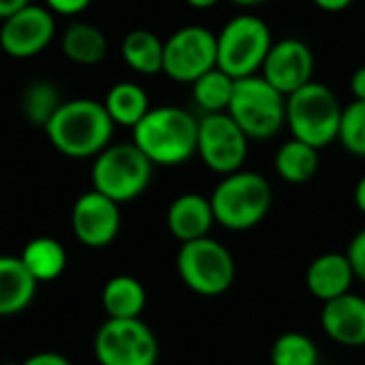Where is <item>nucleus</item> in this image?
Returning a JSON list of instances; mask_svg holds the SVG:
<instances>
[{"instance_id": "nucleus-26", "label": "nucleus", "mask_w": 365, "mask_h": 365, "mask_svg": "<svg viewBox=\"0 0 365 365\" xmlns=\"http://www.w3.org/2000/svg\"><path fill=\"white\" fill-rule=\"evenodd\" d=\"M62 103L64 101L60 96V90L56 88L53 81L34 79V81H30L26 86V90L21 94V113L34 126L45 128L47 122L53 118V113L60 109Z\"/></svg>"}, {"instance_id": "nucleus-3", "label": "nucleus", "mask_w": 365, "mask_h": 365, "mask_svg": "<svg viewBox=\"0 0 365 365\" xmlns=\"http://www.w3.org/2000/svg\"><path fill=\"white\" fill-rule=\"evenodd\" d=\"M272 184L257 171L240 169L235 173L222 175V180L212 190L210 203L216 225L242 233L255 229L265 220L272 207Z\"/></svg>"}, {"instance_id": "nucleus-13", "label": "nucleus", "mask_w": 365, "mask_h": 365, "mask_svg": "<svg viewBox=\"0 0 365 365\" xmlns=\"http://www.w3.org/2000/svg\"><path fill=\"white\" fill-rule=\"evenodd\" d=\"M314 64L317 60L310 45L302 38L289 36L274 41L259 75L280 94L289 96L306 83L314 81Z\"/></svg>"}, {"instance_id": "nucleus-28", "label": "nucleus", "mask_w": 365, "mask_h": 365, "mask_svg": "<svg viewBox=\"0 0 365 365\" xmlns=\"http://www.w3.org/2000/svg\"><path fill=\"white\" fill-rule=\"evenodd\" d=\"M338 141L349 154L365 158V101H353L342 109Z\"/></svg>"}, {"instance_id": "nucleus-24", "label": "nucleus", "mask_w": 365, "mask_h": 365, "mask_svg": "<svg viewBox=\"0 0 365 365\" xmlns=\"http://www.w3.org/2000/svg\"><path fill=\"white\" fill-rule=\"evenodd\" d=\"M19 259L36 282H51V280L60 278L68 263L64 246L53 237L30 240L24 246Z\"/></svg>"}, {"instance_id": "nucleus-1", "label": "nucleus", "mask_w": 365, "mask_h": 365, "mask_svg": "<svg viewBox=\"0 0 365 365\" xmlns=\"http://www.w3.org/2000/svg\"><path fill=\"white\" fill-rule=\"evenodd\" d=\"M113 120L103 101L71 98L60 105L43 128L49 143L68 158H96L113 137Z\"/></svg>"}, {"instance_id": "nucleus-2", "label": "nucleus", "mask_w": 365, "mask_h": 365, "mask_svg": "<svg viewBox=\"0 0 365 365\" xmlns=\"http://www.w3.org/2000/svg\"><path fill=\"white\" fill-rule=\"evenodd\" d=\"M199 118L173 105L152 107L133 128V143L156 167H178L197 154Z\"/></svg>"}, {"instance_id": "nucleus-18", "label": "nucleus", "mask_w": 365, "mask_h": 365, "mask_svg": "<svg viewBox=\"0 0 365 365\" xmlns=\"http://www.w3.org/2000/svg\"><path fill=\"white\" fill-rule=\"evenodd\" d=\"M36 284L19 257L0 255V317L24 312L36 295Z\"/></svg>"}, {"instance_id": "nucleus-37", "label": "nucleus", "mask_w": 365, "mask_h": 365, "mask_svg": "<svg viewBox=\"0 0 365 365\" xmlns=\"http://www.w3.org/2000/svg\"><path fill=\"white\" fill-rule=\"evenodd\" d=\"M237 6H257V4H263L265 0H229Z\"/></svg>"}, {"instance_id": "nucleus-14", "label": "nucleus", "mask_w": 365, "mask_h": 365, "mask_svg": "<svg viewBox=\"0 0 365 365\" xmlns=\"http://www.w3.org/2000/svg\"><path fill=\"white\" fill-rule=\"evenodd\" d=\"M71 225L75 237L83 246L107 248L118 237L122 227L120 203L92 188L75 201L71 212Z\"/></svg>"}, {"instance_id": "nucleus-6", "label": "nucleus", "mask_w": 365, "mask_h": 365, "mask_svg": "<svg viewBox=\"0 0 365 365\" xmlns=\"http://www.w3.org/2000/svg\"><path fill=\"white\" fill-rule=\"evenodd\" d=\"M154 165L130 143L107 145L92 163V188L115 203H128L141 197L152 182Z\"/></svg>"}, {"instance_id": "nucleus-19", "label": "nucleus", "mask_w": 365, "mask_h": 365, "mask_svg": "<svg viewBox=\"0 0 365 365\" xmlns=\"http://www.w3.org/2000/svg\"><path fill=\"white\" fill-rule=\"evenodd\" d=\"M60 49L66 60L79 66H94L107 58L109 41L105 32L90 21H71L60 36Z\"/></svg>"}, {"instance_id": "nucleus-21", "label": "nucleus", "mask_w": 365, "mask_h": 365, "mask_svg": "<svg viewBox=\"0 0 365 365\" xmlns=\"http://www.w3.org/2000/svg\"><path fill=\"white\" fill-rule=\"evenodd\" d=\"M122 60L126 66L139 75H158L163 73V60H165V41L148 30V28H135L122 38Z\"/></svg>"}, {"instance_id": "nucleus-12", "label": "nucleus", "mask_w": 365, "mask_h": 365, "mask_svg": "<svg viewBox=\"0 0 365 365\" xmlns=\"http://www.w3.org/2000/svg\"><path fill=\"white\" fill-rule=\"evenodd\" d=\"M56 38V15L45 4H28L0 26V49L15 58L28 60L43 53Z\"/></svg>"}, {"instance_id": "nucleus-34", "label": "nucleus", "mask_w": 365, "mask_h": 365, "mask_svg": "<svg viewBox=\"0 0 365 365\" xmlns=\"http://www.w3.org/2000/svg\"><path fill=\"white\" fill-rule=\"evenodd\" d=\"M321 11H327V13H340V11H346L355 0H312Z\"/></svg>"}, {"instance_id": "nucleus-4", "label": "nucleus", "mask_w": 365, "mask_h": 365, "mask_svg": "<svg viewBox=\"0 0 365 365\" xmlns=\"http://www.w3.org/2000/svg\"><path fill=\"white\" fill-rule=\"evenodd\" d=\"M342 109L336 92L314 79L287 96V126L293 139L323 150L338 141Z\"/></svg>"}, {"instance_id": "nucleus-27", "label": "nucleus", "mask_w": 365, "mask_h": 365, "mask_svg": "<svg viewBox=\"0 0 365 365\" xmlns=\"http://www.w3.org/2000/svg\"><path fill=\"white\" fill-rule=\"evenodd\" d=\"M319 346L317 342L302 331H284L280 334L269 353L272 365H321L319 364Z\"/></svg>"}, {"instance_id": "nucleus-35", "label": "nucleus", "mask_w": 365, "mask_h": 365, "mask_svg": "<svg viewBox=\"0 0 365 365\" xmlns=\"http://www.w3.org/2000/svg\"><path fill=\"white\" fill-rule=\"evenodd\" d=\"M353 201H355V207L365 216V173L359 178V182L355 184V190H353Z\"/></svg>"}, {"instance_id": "nucleus-29", "label": "nucleus", "mask_w": 365, "mask_h": 365, "mask_svg": "<svg viewBox=\"0 0 365 365\" xmlns=\"http://www.w3.org/2000/svg\"><path fill=\"white\" fill-rule=\"evenodd\" d=\"M344 255L349 257V263L355 272V278L365 282V227L351 237Z\"/></svg>"}, {"instance_id": "nucleus-5", "label": "nucleus", "mask_w": 365, "mask_h": 365, "mask_svg": "<svg viewBox=\"0 0 365 365\" xmlns=\"http://www.w3.org/2000/svg\"><path fill=\"white\" fill-rule=\"evenodd\" d=\"M227 113L252 141L274 139L287 126V96L261 75L235 79V90Z\"/></svg>"}, {"instance_id": "nucleus-7", "label": "nucleus", "mask_w": 365, "mask_h": 365, "mask_svg": "<svg viewBox=\"0 0 365 365\" xmlns=\"http://www.w3.org/2000/svg\"><path fill=\"white\" fill-rule=\"evenodd\" d=\"M272 45L274 38L267 21L257 15H237L229 19L216 34V66L233 79L259 75Z\"/></svg>"}, {"instance_id": "nucleus-33", "label": "nucleus", "mask_w": 365, "mask_h": 365, "mask_svg": "<svg viewBox=\"0 0 365 365\" xmlns=\"http://www.w3.org/2000/svg\"><path fill=\"white\" fill-rule=\"evenodd\" d=\"M351 92L355 101H365V64L359 66L351 77Z\"/></svg>"}, {"instance_id": "nucleus-9", "label": "nucleus", "mask_w": 365, "mask_h": 365, "mask_svg": "<svg viewBox=\"0 0 365 365\" xmlns=\"http://www.w3.org/2000/svg\"><path fill=\"white\" fill-rule=\"evenodd\" d=\"M158 355V340L141 319H107L94 338L101 365H156Z\"/></svg>"}, {"instance_id": "nucleus-17", "label": "nucleus", "mask_w": 365, "mask_h": 365, "mask_svg": "<svg viewBox=\"0 0 365 365\" xmlns=\"http://www.w3.org/2000/svg\"><path fill=\"white\" fill-rule=\"evenodd\" d=\"M355 272L344 252H325L310 261L306 269V287L319 302H331L351 293Z\"/></svg>"}, {"instance_id": "nucleus-16", "label": "nucleus", "mask_w": 365, "mask_h": 365, "mask_svg": "<svg viewBox=\"0 0 365 365\" xmlns=\"http://www.w3.org/2000/svg\"><path fill=\"white\" fill-rule=\"evenodd\" d=\"M214 225L216 218L210 197L199 192H184L175 197L167 210V229L180 244L207 237Z\"/></svg>"}, {"instance_id": "nucleus-10", "label": "nucleus", "mask_w": 365, "mask_h": 365, "mask_svg": "<svg viewBox=\"0 0 365 365\" xmlns=\"http://www.w3.org/2000/svg\"><path fill=\"white\" fill-rule=\"evenodd\" d=\"M248 150L250 139L227 111L203 113V118H199L197 156L210 171L218 175H229L244 169L248 160Z\"/></svg>"}, {"instance_id": "nucleus-11", "label": "nucleus", "mask_w": 365, "mask_h": 365, "mask_svg": "<svg viewBox=\"0 0 365 365\" xmlns=\"http://www.w3.org/2000/svg\"><path fill=\"white\" fill-rule=\"evenodd\" d=\"M216 34L205 26H182L165 41L163 73L178 83H192L216 68Z\"/></svg>"}, {"instance_id": "nucleus-30", "label": "nucleus", "mask_w": 365, "mask_h": 365, "mask_svg": "<svg viewBox=\"0 0 365 365\" xmlns=\"http://www.w3.org/2000/svg\"><path fill=\"white\" fill-rule=\"evenodd\" d=\"M43 4L53 13V15H68L75 17L79 13H83L92 0H43Z\"/></svg>"}, {"instance_id": "nucleus-32", "label": "nucleus", "mask_w": 365, "mask_h": 365, "mask_svg": "<svg viewBox=\"0 0 365 365\" xmlns=\"http://www.w3.org/2000/svg\"><path fill=\"white\" fill-rule=\"evenodd\" d=\"M28 4H32V0H0V21H4L11 15L19 13Z\"/></svg>"}, {"instance_id": "nucleus-8", "label": "nucleus", "mask_w": 365, "mask_h": 365, "mask_svg": "<svg viewBox=\"0 0 365 365\" xmlns=\"http://www.w3.org/2000/svg\"><path fill=\"white\" fill-rule=\"evenodd\" d=\"M180 280L201 297H218L235 282V259L225 244L201 237L180 246L175 257Z\"/></svg>"}, {"instance_id": "nucleus-23", "label": "nucleus", "mask_w": 365, "mask_h": 365, "mask_svg": "<svg viewBox=\"0 0 365 365\" xmlns=\"http://www.w3.org/2000/svg\"><path fill=\"white\" fill-rule=\"evenodd\" d=\"M319 167H321L319 150L293 137L284 141L274 156L276 173L287 184H295V186L308 184L319 173Z\"/></svg>"}, {"instance_id": "nucleus-15", "label": "nucleus", "mask_w": 365, "mask_h": 365, "mask_svg": "<svg viewBox=\"0 0 365 365\" xmlns=\"http://www.w3.org/2000/svg\"><path fill=\"white\" fill-rule=\"evenodd\" d=\"M321 327L340 346H365V297L346 293L323 304Z\"/></svg>"}, {"instance_id": "nucleus-22", "label": "nucleus", "mask_w": 365, "mask_h": 365, "mask_svg": "<svg viewBox=\"0 0 365 365\" xmlns=\"http://www.w3.org/2000/svg\"><path fill=\"white\" fill-rule=\"evenodd\" d=\"M103 105H105L109 118L113 120V124L124 126V128H135L145 118V113L152 109L148 92L135 81L113 83L105 94Z\"/></svg>"}, {"instance_id": "nucleus-20", "label": "nucleus", "mask_w": 365, "mask_h": 365, "mask_svg": "<svg viewBox=\"0 0 365 365\" xmlns=\"http://www.w3.org/2000/svg\"><path fill=\"white\" fill-rule=\"evenodd\" d=\"M107 319H141L145 310L148 293L135 276H113L107 280L101 293Z\"/></svg>"}, {"instance_id": "nucleus-25", "label": "nucleus", "mask_w": 365, "mask_h": 365, "mask_svg": "<svg viewBox=\"0 0 365 365\" xmlns=\"http://www.w3.org/2000/svg\"><path fill=\"white\" fill-rule=\"evenodd\" d=\"M190 86H192V98L203 113H222L231 105L235 79L216 66L205 75H201Z\"/></svg>"}, {"instance_id": "nucleus-36", "label": "nucleus", "mask_w": 365, "mask_h": 365, "mask_svg": "<svg viewBox=\"0 0 365 365\" xmlns=\"http://www.w3.org/2000/svg\"><path fill=\"white\" fill-rule=\"evenodd\" d=\"M220 0H186V4H190L192 9H199V11H205V9H212L216 6Z\"/></svg>"}, {"instance_id": "nucleus-31", "label": "nucleus", "mask_w": 365, "mask_h": 365, "mask_svg": "<svg viewBox=\"0 0 365 365\" xmlns=\"http://www.w3.org/2000/svg\"><path fill=\"white\" fill-rule=\"evenodd\" d=\"M19 365H73L60 353H36Z\"/></svg>"}]
</instances>
